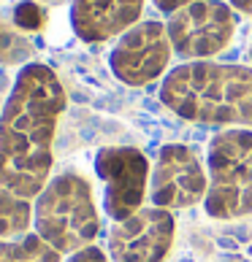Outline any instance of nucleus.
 <instances>
[{
  "mask_svg": "<svg viewBox=\"0 0 252 262\" xmlns=\"http://www.w3.org/2000/svg\"><path fill=\"white\" fill-rule=\"evenodd\" d=\"M152 3L158 6L163 14H173V11H179V8L190 6V3H201V0H152Z\"/></svg>",
  "mask_w": 252,
  "mask_h": 262,
  "instance_id": "nucleus-15",
  "label": "nucleus"
},
{
  "mask_svg": "<svg viewBox=\"0 0 252 262\" xmlns=\"http://www.w3.org/2000/svg\"><path fill=\"white\" fill-rule=\"evenodd\" d=\"M168 38L187 62L209 60L230 43L236 33V11L225 0H201L168 14Z\"/></svg>",
  "mask_w": 252,
  "mask_h": 262,
  "instance_id": "nucleus-5",
  "label": "nucleus"
},
{
  "mask_svg": "<svg viewBox=\"0 0 252 262\" xmlns=\"http://www.w3.org/2000/svg\"><path fill=\"white\" fill-rule=\"evenodd\" d=\"M234 6L236 14H244V16H252V0H228Z\"/></svg>",
  "mask_w": 252,
  "mask_h": 262,
  "instance_id": "nucleus-16",
  "label": "nucleus"
},
{
  "mask_svg": "<svg viewBox=\"0 0 252 262\" xmlns=\"http://www.w3.org/2000/svg\"><path fill=\"white\" fill-rule=\"evenodd\" d=\"M33 232V200L0 187V238H22Z\"/></svg>",
  "mask_w": 252,
  "mask_h": 262,
  "instance_id": "nucleus-11",
  "label": "nucleus"
},
{
  "mask_svg": "<svg viewBox=\"0 0 252 262\" xmlns=\"http://www.w3.org/2000/svg\"><path fill=\"white\" fill-rule=\"evenodd\" d=\"M33 52V46L27 43V38L19 30L14 19V6L11 11H6V3L0 0V65H16L27 60Z\"/></svg>",
  "mask_w": 252,
  "mask_h": 262,
  "instance_id": "nucleus-13",
  "label": "nucleus"
},
{
  "mask_svg": "<svg viewBox=\"0 0 252 262\" xmlns=\"http://www.w3.org/2000/svg\"><path fill=\"white\" fill-rule=\"evenodd\" d=\"M144 0H71V27L84 43H103L120 38L139 25Z\"/></svg>",
  "mask_w": 252,
  "mask_h": 262,
  "instance_id": "nucleus-10",
  "label": "nucleus"
},
{
  "mask_svg": "<svg viewBox=\"0 0 252 262\" xmlns=\"http://www.w3.org/2000/svg\"><path fill=\"white\" fill-rule=\"evenodd\" d=\"M209 192L203 208L211 219H241L252 213V130L225 127L209 143Z\"/></svg>",
  "mask_w": 252,
  "mask_h": 262,
  "instance_id": "nucleus-4",
  "label": "nucleus"
},
{
  "mask_svg": "<svg viewBox=\"0 0 252 262\" xmlns=\"http://www.w3.org/2000/svg\"><path fill=\"white\" fill-rule=\"evenodd\" d=\"M173 222L171 211L158 206H144L133 216L114 222L109 230L111 262H163L173 246Z\"/></svg>",
  "mask_w": 252,
  "mask_h": 262,
  "instance_id": "nucleus-9",
  "label": "nucleus"
},
{
  "mask_svg": "<svg viewBox=\"0 0 252 262\" xmlns=\"http://www.w3.org/2000/svg\"><path fill=\"white\" fill-rule=\"evenodd\" d=\"M209 192V173L198 160V154L182 146L166 143L158 151L149 176V206L179 211L203 203Z\"/></svg>",
  "mask_w": 252,
  "mask_h": 262,
  "instance_id": "nucleus-8",
  "label": "nucleus"
},
{
  "mask_svg": "<svg viewBox=\"0 0 252 262\" xmlns=\"http://www.w3.org/2000/svg\"><path fill=\"white\" fill-rule=\"evenodd\" d=\"M249 60H252V41H249Z\"/></svg>",
  "mask_w": 252,
  "mask_h": 262,
  "instance_id": "nucleus-17",
  "label": "nucleus"
},
{
  "mask_svg": "<svg viewBox=\"0 0 252 262\" xmlns=\"http://www.w3.org/2000/svg\"><path fill=\"white\" fill-rule=\"evenodd\" d=\"M160 100L187 122L252 130V68L182 62L163 79Z\"/></svg>",
  "mask_w": 252,
  "mask_h": 262,
  "instance_id": "nucleus-2",
  "label": "nucleus"
},
{
  "mask_svg": "<svg viewBox=\"0 0 252 262\" xmlns=\"http://www.w3.org/2000/svg\"><path fill=\"white\" fill-rule=\"evenodd\" d=\"M33 232L63 257L95 244L101 216L92 187L79 173H57L33 200Z\"/></svg>",
  "mask_w": 252,
  "mask_h": 262,
  "instance_id": "nucleus-3",
  "label": "nucleus"
},
{
  "mask_svg": "<svg viewBox=\"0 0 252 262\" xmlns=\"http://www.w3.org/2000/svg\"><path fill=\"white\" fill-rule=\"evenodd\" d=\"M65 257L35 232L22 238H0V262H63Z\"/></svg>",
  "mask_w": 252,
  "mask_h": 262,
  "instance_id": "nucleus-12",
  "label": "nucleus"
},
{
  "mask_svg": "<svg viewBox=\"0 0 252 262\" xmlns=\"http://www.w3.org/2000/svg\"><path fill=\"white\" fill-rule=\"evenodd\" d=\"M65 111V90L44 62L16 73L0 111V187L35 200L52 179V143Z\"/></svg>",
  "mask_w": 252,
  "mask_h": 262,
  "instance_id": "nucleus-1",
  "label": "nucleus"
},
{
  "mask_svg": "<svg viewBox=\"0 0 252 262\" xmlns=\"http://www.w3.org/2000/svg\"><path fill=\"white\" fill-rule=\"evenodd\" d=\"M95 173L103 181V211L122 222L144 208L149 198L152 165L133 146H106L95 154Z\"/></svg>",
  "mask_w": 252,
  "mask_h": 262,
  "instance_id": "nucleus-6",
  "label": "nucleus"
},
{
  "mask_svg": "<svg viewBox=\"0 0 252 262\" xmlns=\"http://www.w3.org/2000/svg\"><path fill=\"white\" fill-rule=\"evenodd\" d=\"M63 262H111L109 257V251H103L101 246H87L82 251H73V254H68Z\"/></svg>",
  "mask_w": 252,
  "mask_h": 262,
  "instance_id": "nucleus-14",
  "label": "nucleus"
},
{
  "mask_svg": "<svg viewBox=\"0 0 252 262\" xmlns=\"http://www.w3.org/2000/svg\"><path fill=\"white\" fill-rule=\"evenodd\" d=\"M173 46L166 22L144 19L122 33L109 54V68L122 84L147 86L168 71Z\"/></svg>",
  "mask_w": 252,
  "mask_h": 262,
  "instance_id": "nucleus-7",
  "label": "nucleus"
}]
</instances>
